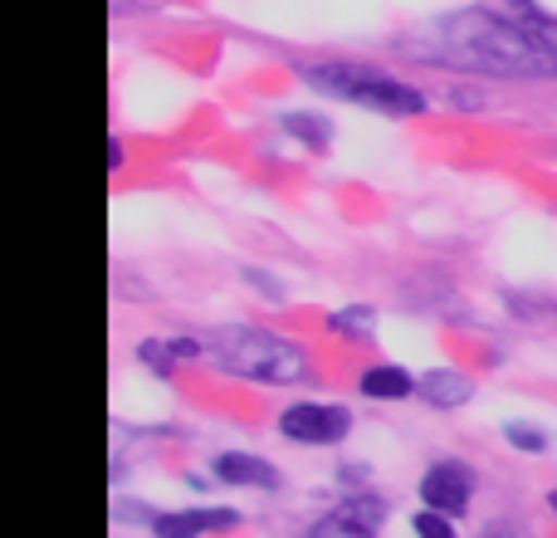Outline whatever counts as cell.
<instances>
[{
  "mask_svg": "<svg viewBox=\"0 0 557 538\" xmlns=\"http://www.w3.org/2000/svg\"><path fill=\"white\" fill-rule=\"evenodd\" d=\"M416 59H431L445 69H465V74H490V78H548L557 74V59L513 15L490 5H470L441 15L425 25V45L406 49Z\"/></svg>",
  "mask_w": 557,
  "mask_h": 538,
  "instance_id": "cell-1",
  "label": "cell"
},
{
  "mask_svg": "<svg viewBox=\"0 0 557 538\" xmlns=\"http://www.w3.org/2000/svg\"><path fill=\"white\" fill-rule=\"evenodd\" d=\"M206 343H211L215 363H221L231 377H245V382L294 387L313 372L308 347H298L294 338L270 333V328H215Z\"/></svg>",
  "mask_w": 557,
  "mask_h": 538,
  "instance_id": "cell-2",
  "label": "cell"
},
{
  "mask_svg": "<svg viewBox=\"0 0 557 538\" xmlns=\"http://www.w3.org/2000/svg\"><path fill=\"white\" fill-rule=\"evenodd\" d=\"M298 74H304V84H313L318 94L347 98V103L372 108V113H386V118H416V113L431 108L425 88L382 74V69H372V64H343V59H327V64H304Z\"/></svg>",
  "mask_w": 557,
  "mask_h": 538,
  "instance_id": "cell-3",
  "label": "cell"
},
{
  "mask_svg": "<svg viewBox=\"0 0 557 538\" xmlns=\"http://www.w3.org/2000/svg\"><path fill=\"white\" fill-rule=\"evenodd\" d=\"M352 431V412L333 402H294L278 412V436L294 445H337Z\"/></svg>",
  "mask_w": 557,
  "mask_h": 538,
  "instance_id": "cell-4",
  "label": "cell"
},
{
  "mask_svg": "<svg viewBox=\"0 0 557 538\" xmlns=\"http://www.w3.org/2000/svg\"><path fill=\"white\" fill-rule=\"evenodd\" d=\"M474 500V470L465 461H435L421 475V504L435 514H465Z\"/></svg>",
  "mask_w": 557,
  "mask_h": 538,
  "instance_id": "cell-5",
  "label": "cell"
},
{
  "mask_svg": "<svg viewBox=\"0 0 557 538\" xmlns=\"http://www.w3.org/2000/svg\"><path fill=\"white\" fill-rule=\"evenodd\" d=\"M240 524V510H166L152 519L157 538H201V534H225Z\"/></svg>",
  "mask_w": 557,
  "mask_h": 538,
  "instance_id": "cell-6",
  "label": "cell"
},
{
  "mask_svg": "<svg viewBox=\"0 0 557 538\" xmlns=\"http://www.w3.org/2000/svg\"><path fill=\"white\" fill-rule=\"evenodd\" d=\"M211 475L221 485H245V490H274L278 485V470L260 455H245V451H221L211 461Z\"/></svg>",
  "mask_w": 557,
  "mask_h": 538,
  "instance_id": "cell-7",
  "label": "cell"
},
{
  "mask_svg": "<svg viewBox=\"0 0 557 538\" xmlns=\"http://www.w3.org/2000/svg\"><path fill=\"white\" fill-rule=\"evenodd\" d=\"M474 396V377L460 372V367H431L421 372V402L435 406V412H455Z\"/></svg>",
  "mask_w": 557,
  "mask_h": 538,
  "instance_id": "cell-8",
  "label": "cell"
},
{
  "mask_svg": "<svg viewBox=\"0 0 557 538\" xmlns=\"http://www.w3.org/2000/svg\"><path fill=\"white\" fill-rule=\"evenodd\" d=\"M357 392L372 396V402H411V396L421 392V377H411L396 363H376L357 377Z\"/></svg>",
  "mask_w": 557,
  "mask_h": 538,
  "instance_id": "cell-9",
  "label": "cell"
},
{
  "mask_svg": "<svg viewBox=\"0 0 557 538\" xmlns=\"http://www.w3.org/2000/svg\"><path fill=\"white\" fill-rule=\"evenodd\" d=\"M327 333L347 338V343H367V338L376 333V314L367 304H347V308H337V314H327Z\"/></svg>",
  "mask_w": 557,
  "mask_h": 538,
  "instance_id": "cell-10",
  "label": "cell"
},
{
  "mask_svg": "<svg viewBox=\"0 0 557 538\" xmlns=\"http://www.w3.org/2000/svg\"><path fill=\"white\" fill-rule=\"evenodd\" d=\"M337 514H343L347 524H357V529H382L386 524V500L382 494H372V490H362V494H347L343 504H337Z\"/></svg>",
  "mask_w": 557,
  "mask_h": 538,
  "instance_id": "cell-11",
  "label": "cell"
},
{
  "mask_svg": "<svg viewBox=\"0 0 557 538\" xmlns=\"http://www.w3.org/2000/svg\"><path fill=\"white\" fill-rule=\"evenodd\" d=\"M504 304H509L523 323H548V318H557V298H543V294H519V289H509Z\"/></svg>",
  "mask_w": 557,
  "mask_h": 538,
  "instance_id": "cell-12",
  "label": "cell"
},
{
  "mask_svg": "<svg viewBox=\"0 0 557 538\" xmlns=\"http://www.w3.org/2000/svg\"><path fill=\"white\" fill-rule=\"evenodd\" d=\"M284 127L294 137H304L313 152H327V137H333V133H327V118H318V113H288Z\"/></svg>",
  "mask_w": 557,
  "mask_h": 538,
  "instance_id": "cell-13",
  "label": "cell"
},
{
  "mask_svg": "<svg viewBox=\"0 0 557 538\" xmlns=\"http://www.w3.org/2000/svg\"><path fill=\"white\" fill-rule=\"evenodd\" d=\"M504 441H509L513 451H523V455L548 451V431H543V426H529V421H509L504 426Z\"/></svg>",
  "mask_w": 557,
  "mask_h": 538,
  "instance_id": "cell-14",
  "label": "cell"
},
{
  "mask_svg": "<svg viewBox=\"0 0 557 538\" xmlns=\"http://www.w3.org/2000/svg\"><path fill=\"white\" fill-rule=\"evenodd\" d=\"M137 357H143V367H152L157 377H172V367H176L172 343H157V338H147V343H137Z\"/></svg>",
  "mask_w": 557,
  "mask_h": 538,
  "instance_id": "cell-15",
  "label": "cell"
},
{
  "mask_svg": "<svg viewBox=\"0 0 557 538\" xmlns=\"http://www.w3.org/2000/svg\"><path fill=\"white\" fill-rule=\"evenodd\" d=\"M308 538H376L372 529H357V524H347L343 514H327V519H318L313 529H308Z\"/></svg>",
  "mask_w": 557,
  "mask_h": 538,
  "instance_id": "cell-16",
  "label": "cell"
},
{
  "mask_svg": "<svg viewBox=\"0 0 557 538\" xmlns=\"http://www.w3.org/2000/svg\"><path fill=\"white\" fill-rule=\"evenodd\" d=\"M411 534H416V538H455L450 514H435V510L411 514Z\"/></svg>",
  "mask_w": 557,
  "mask_h": 538,
  "instance_id": "cell-17",
  "label": "cell"
},
{
  "mask_svg": "<svg viewBox=\"0 0 557 538\" xmlns=\"http://www.w3.org/2000/svg\"><path fill=\"white\" fill-rule=\"evenodd\" d=\"M172 353H176V363H196L201 343H196V338H172Z\"/></svg>",
  "mask_w": 557,
  "mask_h": 538,
  "instance_id": "cell-18",
  "label": "cell"
},
{
  "mask_svg": "<svg viewBox=\"0 0 557 538\" xmlns=\"http://www.w3.org/2000/svg\"><path fill=\"white\" fill-rule=\"evenodd\" d=\"M123 167H127L123 143H113V137H108V172H123Z\"/></svg>",
  "mask_w": 557,
  "mask_h": 538,
  "instance_id": "cell-19",
  "label": "cell"
},
{
  "mask_svg": "<svg viewBox=\"0 0 557 538\" xmlns=\"http://www.w3.org/2000/svg\"><path fill=\"white\" fill-rule=\"evenodd\" d=\"M480 538H523L519 529H509V524H490V529H484Z\"/></svg>",
  "mask_w": 557,
  "mask_h": 538,
  "instance_id": "cell-20",
  "label": "cell"
},
{
  "mask_svg": "<svg viewBox=\"0 0 557 538\" xmlns=\"http://www.w3.org/2000/svg\"><path fill=\"white\" fill-rule=\"evenodd\" d=\"M548 504H553V510H557V490H553V494H548Z\"/></svg>",
  "mask_w": 557,
  "mask_h": 538,
  "instance_id": "cell-21",
  "label": "cell"
}]
</instances>
